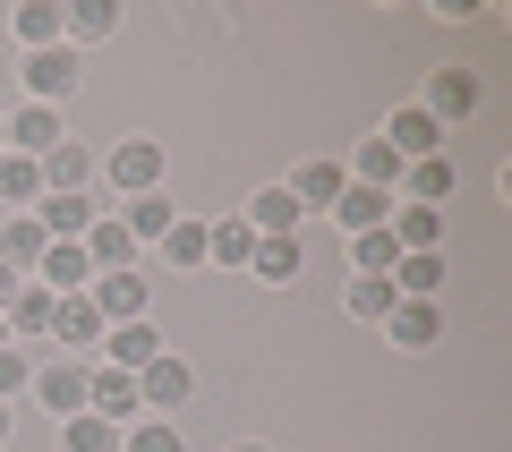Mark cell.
I'll return each mask as SVG.
<instances>
[{"label":"cell","mask_w":512,"mask_h":452,"mask_svg":"<svg viewBox=\"0 0 512 452\" xmlns=\"http://www.w3.org/2000/svg\"><path fill=\"white\" fill-rule=\"evenodd\" d=\"M26 384H35V359H26V350L9 342V350H0V401H18Z\"/></svg>","instance_id":"obj_36"},{"label":"cell","mask_w":512,"mask_h":452,"mask_svg":"<svg viewBox=\"0 0 512 452\" xmlns=\"http://www.w3.org/2000/svg\"><path fill=\"white\" fill-rule=\"evenodd\" d=\"M86 410L111 418V427H137L146 418V401H137V376H120V367H86Z\"/></svg>","instance_id":"obj_2"},{"label":"cell","mask_w":512,"mask_h":452,"mask_svg":"<svg viewBox=\"0 0 512 452\" xmlns=\"http://www.w3.org/2000/svg\"><path fill=\"white\" fill-rule=\"evenodd\" d=\"M77 86V52L52 43V52H26V103H60Z\"/></svg>","instance_id":"obj_9"},{"label":"cell","mask_w":512,"mask_h":452,"mask_svg":"<svg viewBox=\"0 0 512 452\" xmlns=\"http://www.w3.org/2000/svg\"><path fill=\"white\" fill-rule=\"evenodd\" d=\"M52 342H77V350H86V342H103V316H94V299H86V290L52 308Z\"/></svg>","instance_id":"obj_25"},{"label":"cell","mask_w":512,"mask_h":452,"mask_svg":"<svg viewBox=\"0 0 512 452\" xmlns=\"http://www.w3.org/2000/svg\"><path fill=\"white\" fill-rule=\"evenodd\" d=\"M248 273L256 282H299V273H308V248H299V239H256V256H248Z\"/></svg>","instance_id":"obj_20"},{"label":"cell","mask_w":512,"mask_h":452,"mask_svg":"<svg viewBox=\"0 0 512 452\" xmlns=\"http://www.w3.org/2000/svg\"><path fill=\"white\" fill-rule=\"evenodd\" d=\"M0 154H9V128H0Z\"/></svg>","instance_id":"obj_40"},{"label":"cell","mask_w":512,"mask_h":452,"mask_svg":"<svg viewBox=\"0 0 512 452\" xmlns=\"http://www.w3.org/2000/svg\"><path fill=\"white\" fill-rule=\"evenodd\" d=\"M342 188H350V171H342V163H299L291 197H299V214H308V205H333Z\"/></svg>","instance_id":"obj_29"},{"label":"cell","mask_w":512,"mask_h":452,"mask_svg":"<svg viewBox=\"0 0 512 452\" xmlns=\"http://www.w3.org/2000/svg\"><path fill=\"white\" fill-rule=\"evenodd\" d=\"M18 282H26V273H9V265H0V308H9V299H18Z\"/></svg>","instance_id":"obj_37"},{"label":"cell","mask_w":512,"mask_h":452,"mask_svg":"<svg viewBox=\"0 0 512 452\" xmlns=\"http://www.w3.org/2000/svg\"><path fill=\"white\" fill-rule=\"evenodd\" d=\"M120 452H188V444L171 418H137V427H120Z\"/></svg>","instance_id":"obj_33"},{"label":"cell","mask_w":512,"mask_h":452,"mask_svg":"<svg viewBox=\"0 0 512 452\" xmlns=\"http://www.w3.org/2000/svg\"><path fill=\"white\" fill-rule=\"evenodd\" d=\"M171 222H180V205H171L163 188H146V197H128V214H120V231H128V239H163Z\"/></svg>","instance_id":"obj_22"},{"label":"cell","mask_w":512,"mask_h":452,"mask_svg":"<svg viewBox=\"0 0 512 452\" xmlns=\"http://www.w3.org/2000/svg\"><path fill=\"white\" fill-rule=\"evenodd\" d=\"M0 205H43V163H26V154H0Z\"/></svg>","instance_id":"obj_26"},{"label":"cell","mask_w":512,"mask_h":452,"mask_svg":"<svg viewBox=\"0 0 512 452\" xmlns=\"http://www.w3.org/2000/svg\"><path fill=\"white\" fill-rule=\"evenodd\" d=\"M103 180L120 188V197H146V188H163V145L154 137H120L103 154Z\"/></svg>","instance_id":"obj_1"},{"label":"cell","mask_w":512,"mask_h":452,"mask_svg":"<svg viewBox=\"0 0 512 452\" xmlns=\"http://www.w3.org/2000/svg\"><path fill=\"white\" fill-rule=\"evenodd\" d=\"M26 282H43L52 299H77V290L94 282V265H86V239H52V248H43V265L26 273Z\"/></svg>","instance_id":"obj_5"},{"label":"cell","mask_w":512,"mask_h":452,"mask_svg":"<svg viewBox=\"0 0 512 452\" xmlns=\"http://www.w3.org/2000/svg\"><path fill=\"white\" fill-rule=\"evenodd\" d=\"M35 222H43V239H86L94 222H103V205L77 188V197H43V205H35Z\"/></svg>","instance_id":"obj_14"},{"label":"cell","mask_w":512,"mask_h":452,"mask_svg":"<svg viewBox=\"0 0 512 452\" xmlns=\"http://www.w3.org/2000/svg\"><path fill=\"white\" fill-rule=\"evenodd\" d=\"M393 265H402L393 231H359V239H350V273H393Z\"/></svg>","instance_id":"obj_32"},{"label":"cell","mask_w":512,"mask_h":452,"mask_svg":"<svg viewBox=\"0 0 512 452\" xmlns=\"http://www.w3.org/2000/svg\"><path fill=\"white\" fill-rule=\"evenodd\" d=\"M86 299L103 325H146V273H94Z\"/></svg>","instance_id":"obj_3"},{"label":"cell","mask_w":512,"mask_h":452,"mask_svg":"<svg viewBox=\"0 0 512 452\" xmlns=\"http://www.w3.org/2000/svg\"><path fill=\"white\" fill-rule=\"evenodd\" d=\"M111 26H120V0H77V9H69V35L77 43H103Z\"/></svg>","instance_id":"obj_34"},{"label":"cell","mask_w":512,"mask_h":452,"mask_svg":"<svg viewBox=\"0 0 512 452\" xmlns=\"http://www.w3.org/2000/svg\"><path fill=\"white\" fill-rule=\"evenodd\" d=\"M0 444H9V401H0Z\"/></svg>","instance_id":"obj_38"},{"label":"cell","mask_w":512,"mask_h":452,"mask_svg":"<svg viewBox=\"0 0 512 452\" xmlns=\"http://www.w3.org/2000/svg\"><path fill=\"white\" fill-rule=\"evenodd\" d=\"M231 452H274V444H231Z\"/></svg>","instance_id":"obj_39"},{"label":"cell","mask_w":512,"mask_h":452,"mask_svg":"<svg viewBox=\"0 0 512 452\" xmlns=\"http://www.w3.org/2000/svg\"><path fill=\"white\" fill-rule=\"evenodd\" d=\"M239 222H248L256 239H299V222H308V214H299V197H291V188H256V205H248Z\"/></svg>","instance_id":"obj_12"},{"label":"cell","mask_w":512,"mask_h":452,"mask_svg":"<svg viewBox=\"0 0 512 452\" xmlns=\"http://www.w3.org/2000/svg\"><path fill=\"white\" fill-rule=\"evenodd\" d=\"M43 248H52V239H43L35 214H9V222H0V265H9V273H35Z\"/></svg>","instance_id":"obj_18"},{"label":"cell","mask_w":512,"mask_h":452,"mask_svg":"<svg viewBox=\"0 0 512 452\" xmlns=\"http://www.w3.org/2000/svg\"><path fill=\"white\" fill-rule=\"evenodd\" d=\"M188 393H197V376H188V359H171V350L154 367H137V401H146V418H171Z\"/></svg>","instance_id":"obj_4"},{"label":"cell","mask_w":512,"mask_h":452,"mask_svg":"<svg viewBox=\"0 0 512 452\" xmlns=\"http://www.w3.org/2000/svg\"><path fill=\"white\" fill-rule=\"evenodd\" d=\"M350 171H359V188H384V197H393V188H402V154H393V145H384V137H367L359 145V163H350Z\"/></svg>","instance_id":"obj_24"},{"label":"cell","mask_w":512,"mask_h":452,"mask_svg":"<svg viewBox=\"0 0 512 452\" xmlns=\"http://www.w3.org/2000/svg\"><path fill=\"white\" fill-rule=\"evenodd\" d=\"M60 452H120V427L94 418V410H77V418H60Z\"/></svg>","instance_id":"obj_28"},{"label":"cell","mask_w":512,"mask_h":452,"mask_svg":"<svg viewBox=\"0 0 512 452\" xmlns=\"http://www.w3.org/2000/svg\"><path fill=\"white\" fill-rule=\"evenodd\" d=\"M325 214H333V222H342V231H350V239H359V231H384V222H393V197H384V188H359V180H350V188H342V197H333V205H325Z\"/></svg>","instance_id":"obj_13"},{"label":"cell","mask_w":512,"mask_h":452,"mask_svg":"<svg viewBox=\"0 0 512 452\" xmlns=\"http://www.w3.org/2000/svg\"><path fill=\"white\" fill-rule=\"evenodd\" d=\"M103 350H111V367H120V376H137V367L163 359V333H154V325H111Z\"/></svg>","instance_id":"obj_19"},{"label":"cell","mask_w":512,"mask_h":452,"mask_svg":"<svg viewBox=\"0 0 512 452\" xmlns=\"http://www.w3.org/2000/svg\"><path fill=\"white\" fill-rule=\"evenodd\" d=\"M248 256H256L248 222H214V231H205V265H248Z\"/></svg>","instance_id":"obj_30"},{"label":"cell","mask_w":512,"mask_h":452,"mask_svg":"<svg viewBox=\"0 0 512 452\" xmlns=\"http://www.w3.org/2000/svg\"><path fill=\"white\" fill-rule=\"evenodd\" d=\"M60 35H69V9H52V0H26L18 9V43L26 52H52Z\"/></svg>","instance_id":"obj_23"},{"label":"cell","mask_w":512,"mask_h":452,"mask_svg":"<svg viewBox=\"0 0 512 452\" xmlns=\"http://www.w3.org/2000/svg\"><path fill=\"white\" fill-rule=\"evenodd\" d=\"M26 393H35L43 410L77 418V410H86V367H77V359H52V367H35V384H26Z\"/></svg>","instance_id":"obj_8"},{"label":"cell","mask_w":512,"mask_h":452,"mask_svg":"<svg viewBox=\"0 0 512 452\" xmlns=\"http://www.w3.org/2000/svg\"><path fill=\"white\" fill-rule=\"evenodd\" d=\"M393 290H402V299H436L444 290V256H402V265H393Z\"/></svg>","instance_id":"obj_31"},{"label":"cell","mask_w":512,"mask_h":452,"mask_svg":"<svg viewBox=\"0 0 512 452\" xmlns=\"http://www.w3.org/2000/svg\"><path fill=\"white\" fill-rule=\"evenodd\" d=\"M342 308L359 316V325H384V316L402 308V290H393V273H350V290H342Z\"/></svg>","instance_id":"obj_17"},{"label":"cell","mask_w":512,"mask_h":452,"mask_svg":"<svg viewBox=\"0 0 512 452\" xmlns=\"http://www.w3.org/2000/svg\"><path fill=\"white\" fill-rule=\"evenodd\" d=\"M0 128H9V154H26V163H43V154L60 145V111H52V103H26V111H9Z\"/></svg>","instance_id":"obj_7"},{"label":"cell","mask_w":512,"mask_h":452,"mask_svg":"<svg viewBox=\"0 0 512 452\" xmlns=\"http://www.w3.org/2000/svg\"><path fill=\"white\" fill-rule=\"evenodd\" d=\"M402 188H410V205H444V197H453V154H427V163H410Z\"/></svg>","instance_id":"obj_27"},{"label":"cell","mask_w":512,"mask_h":452,"mask_svg":"<svg viewBox=\"0 0 512 452\" xmlns=\"http://www.w3.org/2000/svg\"><path fill=\"white\" fill-rule=\"evenodd\" d=\"M86 180H94V145H69V137H60L52 154H43V197H77Z\"/></svg>","instance_id":"obj_15"},{"label":"cell","mask_w":512,"mask_h":452,"mask_svg":"<svg viewBox=\"0 0 512 452\" xmlns=\"http://www.w3.org/2000/svg\"><path fill=\"white\" fill-rule=\"evenodd\" d=\"M128 256H137V239L120 231V214H103V222L86 231V265H94V273H128Z\"/></svg>","instance_id":"obj_21"},{"label":"cell","mask_w":512,"mask_h":452,"mask_svg":"<svg viewBox=\"0 0 512 452\" xmlns=\"http://www.w3.org/2000/svg\"><path fill=\"white\" fill-rule=\"evenodd\" d=\"M163 248H171V265H180V273H197V265H205V222L180 214V222L163 231Z\"/></svg>","instance_id":"obj_35"},{"label":"cell","mask_w":512,"mask_h":452,"mask_svg":"<svg viewBox=\"0 0 512 452\" xmlns=\"http://www.w3.org/2000/svg\"><path fill=\"white\" fill-rule=\"evenodd\" d=\"M376 137H384V145H393V154H402V163H427V154H444V128H436V120H427V111H419V103H402V111H393V120H384V128H376Z\"/></svg>","instance_id":"obj_6"},{"label":"cell","mask_w":512,"mask_h":452,"mask_svg":"<svg viewBox=\"0 0 512 452\" xmlns=\"http://www.w3.org/2000/svg\"><path fill=\"white\" fill-rule=\"evenodd\" d=\"M419 111H427L436 128H444V120H470V111H478V77H470V69H436V77H427V103H419Z\"/></svg>","instance_id":"obj_10"},{"label":"cell","mask_w":512,"mask_h":452,"mask_svg":"<svg viewBox=\"0 0 512 452\" xmlns=\"http://www.w3.org/2000/svg\"><path fill=\"white\" fill-rule=\"evenodd\" d=\"M52 290L43 282H18V299H9V308H0V325H9V342H43V333H52Z\"/></svg>","instance_id":"obj_11"},{"label":"cell","mask_w":512,"mask_h":452,"mask_svg":"<svg viewBox=\"0 0 512 452\" xmlns=\"http://www.w3.org/2000/svg\"><path fill=\"white\" fill-rule=\"evenodd\" d=\"M384 333H393L402 350H427V342L444 333V299H402V308L384 316Z\"/></svg>","instance_id":"obj_16"}]
</instances>
